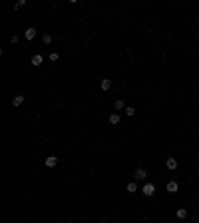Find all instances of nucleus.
I'll list each match as a JSON object with an SVG mask.
<instances>
[{
  "label": "nucleus",
  "mask_w": 199,
  "mask_h": 223,
  "mask_svg": "<svg viewBox=\"0 0 199 223\" xmlns=\"http://www.w3.org/2000/svg\"><path fill=\"white\" fill-rule=\"evenodd\" d=\"M141 193H143L145 197H151V195L155 193V185H153V183H145V185L141 187Z\"/></svg>",
  "instance_id": "f257e3e1"
},
{
  "label": "nucleus",
  "mask_w": 199,
  "mask_h": 223,
  "mask_svg": "<svg viewBox=\"0 0 199 223\" xmlns=\"http://www.w3.org/2000/svg\"><path fill=\"white\" fill-rule=\"evenodd\" d=\"M133 177L137 179V181H143V179L147 177V171L143 169V167H139V169H135V171H133Z\"/></svg>",
  "instance_id": "f03ea898"
},
{
  "label": "nucleus",
  "mask_w": 199,
  "mask_h": 223,
  "mask_svg": "<svg viewBox=\"0 0 199 223\" xmlns=\"http://www.w3.org/2000/svg\"><path fill=\"white\" fill-rule=\"evenodd\" d=\"M56 163H58V157H56V155H50V157L44 159V165L46 167H56Z\"/></svg>",
  "instance_id": "7ed1b4c3"
},
{
  "label": "nucleus",
  "mask_w": 199,
  "mask_h": 223,
  "mask_svg": "<svg viewBox=\"0 0 199 223\" xmlns=\"http://www.w3.org/2000/svg\"><path fill=\"white\" fill-rule=\"evenodd\" d=\"M165 167H167V169H177V159L175 157H167L165 159Z\"/></svg>",
  "instance_id": "20e7f679"
},
{
  "label": "nucleus",
  "mask_w": 199,
  "mask_h": 223,
  "mask_svg": "<svg viewBox=\"0 0 199 223\" xmlns=\"http://www.w3.org/2000/svg\"><path fill=\"white\" fill-rule=\"evenodd\" d=\"M165 189L169 193H177V191H179V183H177V181H169L165 185Z\"/></svg>",
  "instance_id": "39448f33"
},
{
  "label": "nucleus",
  "mask_w": 199,
  "mask_h": 223,
  "mask_svg": "<svg viewBox=\"0 0 199 223\" xmlns=\"http://www.w3.org/2000/svg\"><path fill=\"white\" fill-rule=\"evenodd\" d=\"M42 62H44V58H42L40 54H34V56H32V66H34V68L42 66Z\"/></svg>",
  "instance_id": "423d86ee"
},
{
  "label": "nucleus",
  "mask_w": 199,
  "mask_h": 223,
  "mask_svg": "<svg viewBox=\"0 0 199 223\" xmlns=\"http://www.w3.org/2000/svg\"><path fill=\"white\" fill-rule=\"evenodd\" d=\"M24 38H26V40L36 38V28H26V30H24Z\"/></svg>",
  "instance_id": "0eeeda50"
},
{
  "label": "nucleus",
  "mask_w": 199,
  "mask_h": 223,
  "mask_svg": "<svg viewBox=\"0 0 199 223\" xmlns=\"http://www.w3.org/2000/svg\"><path fill=\"white\" fill-rule=\"evenodd\" d=\"M100 88H101L104 92H108L109 88H112V80H108V78H105V80H101V82H100Z\"/></svg>",
  "instance_id": "6e6552de"
},
{
  "label": "nucleus",
  "mask_w": 199,
  "mask_h": 223,
  "mask_svg": "<svg viewBox=\"0 0 199 223\" xmlns=\"http://www.w3.org/2000/svg\"><path fill=\"white\" fill-rule=\"evenodd\" d=\"M22 104H24V96H14V98H12V106L14 108L22 106Z\"/></svg>",
  "instance_id": "1a4fd4ad"
},
{
  "label": "nucleus",
  "mask_w": 199,
  "mask_h": 223,
  "mask_svg": "<svg viewBox=\"0 0 199 223\" xmlns=\"http://www.w3.org/2000/svg\"><path fill=\"white\" fill-rule=\"evenodd\" d=\"M113 106H116V110H125V108H128V106H125V104H124V100H121V98H117Z\"/></svg>",
  "instance_id": "9d476101"
},
{
  "label": "nucleus",
  "mask_w": 199,
  "mask_h": 223,
  "mask_svg": "<svg viewBox=\"0 0 199 223\" xmlns=\"http://www.w3.org/2000/svg\"><path fill=\"white\" fill-rule=\"evenodd\" d=\"M109 124H112V125L120 124V113H112V116H109Z\"/></svg>",
  "instance_id": "9b49d317"
},
{
  "label": "nucleus",
  "mask_w": 199,
  "mask_h": 223,
  "mask_svg": "<svg viewBox=\"0 0 199 223\" xmlns=\"http://www.w3.org/2000/svg\"><path fill=\"white\" fill-rule=\"evenodd\" d=\"M125 189H128V193H135V191H137V183H135V181L128 183V187H125Z\"/></svg>",
  "instance_id": "f8f14e48"
},
{
  "label": "nucleus",
  "mask_w": 199,
  "mask_h": 223,
  "mask_svg": "<svg viewBox=\"0 0 199 223\" xmlns=\"http://www.w3.org/2000/svg\"><path fill=\"white\" fill-rule=\"evenodd\" d=\"M177 217H179V219H185V217H187V209H185V207L177 209Z\"/></svg>",
  "instance_id": "ddd939ff"
},
{
  "label": "nucleus",
  "mask_w": 199,
  "mask_h": 223,
  "mask_svg": "<svg viewBox=\"0 0 199 223\" xmlns=\"http://www.w3.org/2000/svg\"><path fill=\"white\" fill-rule=\"evenodd\" d=\"M125 116H129V117H132V116H135V108L128 106V108H125Z\"/></svg>",
  "instance_id": "4468645a"
},
{
  "label": "nucleus",
  "mask_w": 199,
  "mask_h": 223,
  "mask_svg": "<svg viewBox=\"0 0 199 223\" xmlns=\"http://www.w3.org/2000/svg\"><path fill=\"white\" fill-rule=\"evenodd\" d=\"M42 42H44L46 46H48V44H52V36H50V34H44V38H42Z\"/></svg>",
  "instance_id": "2eb2a0df"
},
{
  "label": "nucleus",
  "mask_w": 199,
  "mask_h": 223,
  "mask_svg": "<svg viewBox=\"0 0 199 223\" xmlns=\"http://www.w3.org/2000/svg\"><path fill=\"white\" fill-rule=\"evenodd\" d=\"M50 60H52V62H58V60H60V54H58V52H52V54H50Z\"/></svg>",
  "instance_id": "dca6fc26"
},
{
  "label": "nucleus",
  "mask_w": 199,
  "mask_h": 223,
  "mask_svg": "<svg viewBox=\"0 0 199 223\" xmlns=\"http://www.w3.org/2000/svg\"><path fill=\"white\" fill-rule=\"evenodd\" d=\"M24 4H26V0H18V2H16V6H14V8H16V10H20V8H22Z\"/></svg>",
  "instance_id": "f3484780"
}]
</instances>
